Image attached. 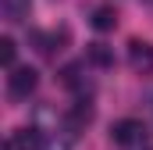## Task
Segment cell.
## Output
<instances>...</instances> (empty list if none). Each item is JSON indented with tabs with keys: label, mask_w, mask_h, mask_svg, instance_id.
Segmentation results:
<instances>
[{
	"label": "cell",
	"mask_w": 153,
	"mask_h": 150,
	"mask_svg": "<svg viewBox=\"0 0 153 150\" xmlns=\"http://www.w3.org/2000/svg\"><path fill=\"white\" fill-rule=\"evenodd\" d=\"M4 14L7 22H22L29 14V0H4Z\"/></svg>",
	"instance_id": "cell-8"
},
{
	"label": "cell",
	"mask_w": 153,
	"mask_h": 150,
	"mask_svg": "<svg viewBox=\"0 0 153 150\" xmlns=\"http://www.w3.org/2000/svg\"><path fill=\"white\" fill-rule=\"evenodd\" d=\"M128 61H132V68H139V72H150V68H153V46L135 39V43L128 46Z\"/></svg>",
	"instance_id": "cell-3"
},
{
	"label": "cell",
	"mask_w": 153,
	"mask_h": 150,
	"mask_svg": "<svg viewBox=\"0 0 153 150\" xmlns=\"http://www.w3.org/2000/svg\"><path fill=\"white\" fill-rule=\"evenodd\" d=\"M85 61H89L93 68H111V64H114V50H111L107 43H89Z\"/></svg>",
	"instance_id": "cell-4"
},
{
	"label": "cell",
	"mask_w": 153,
	"mask_h": 150,
	"mask_svg": "<svg viewBox=\"0 0 153 150\" xmlns=\"http://www.w3.org/2000/svg\"><path fill=\"white\" fill-rule=\"evenodd\" d=\"M78 72H82V64H68V68H64V72H61V82H64V86H71V89H75V86H78Z\"/></svg>",
	"instance_id": "cell-10"
},
{
	"label": "cell",
	"mask_w": 153,
	"mask_h": 150,
	"mask_svg": "<svg viewBox=\"0 0 153 150\" xmlns=\"http://www.w3.org/2000/svg\"><path fill=\"white\" fill-rule=\"evenodd\" d=\"M143 122H135V118H121L111 125V140L114 143H135V140H143Z\"/></svg>",
	"instance_id": "cell-2"
},
{
	"label": "cell",
	"mask_w": 153,
	"mask_h": 150,
	"mask_svg": "<svg viewBox=\"0 0 153 150\" xmlns=\"http://www.w3.org/2000/svg\"><path fill=\"white\" fill-rule=\"evenodd\" d=\"M39 147H43L39 129H18L11 136V150H39Z\"/></svg>",
	"instance_id": "cell-5"
},
{
	"label": "cell",
	"mask_w": 153,
	"mask_h": 150,
	"mask_svg": "<svg viewBox=\"0 0 153 150\" xmlns=\"http://www.w3.org/2000/svg\"><path fill=\"white\" fill-rule=\"evenodd\" d=\"M89 122H93V107H89V104H75L71 114H68V132H78V129L89 125Z\"/></svg>",
	"instance_id": "cell-6"
},
{
	"label": "cell",
	"mask_w": 153,
	"mask_h": 150,
	"mask_svg": "<svg viewBox=\"0 0 153 150\" xmlns=\"http://www.w3.org/2000/svg\"><path fill=\"white\" fill-rule=\"evenodd\" d=\"M114 25H117V11H114V7H96V11H93V29L111 32Z\"/></svg>",
	"instance_id": "cell-7"
},
{
	"label": "cell",
	"mask_w": 153,
	"mask_h": 150,
	"mask_svg": "<svg viewBox=\"0 0 153 150\" xmlns=\"http://www.w3.org/2000/svg\"><path fill=\"white\" fill-rule=\"evenodd\" d=\"M14 54H18L14 39H11V36H4V39H0V61H4V68H14Z\"/></svg>",
	"instance_id": "cell-9"
},
{
	"label": "cell",
	"mask_w": 153,
	"mask_h": 150,
	"mask_svg": "<svg viewBox=\"0 0 153 150\" xmlns=\"http://www.w3.org/2000/svg\"><path fill=\"white\" fill-rule=\"evenodd\" d=\"M36 86H39V72L36 68H11V75H7V93L14 100H25L29 93H36Z\"/></svg>",
	"instance_id": "cell-1"
}]
</instances>
